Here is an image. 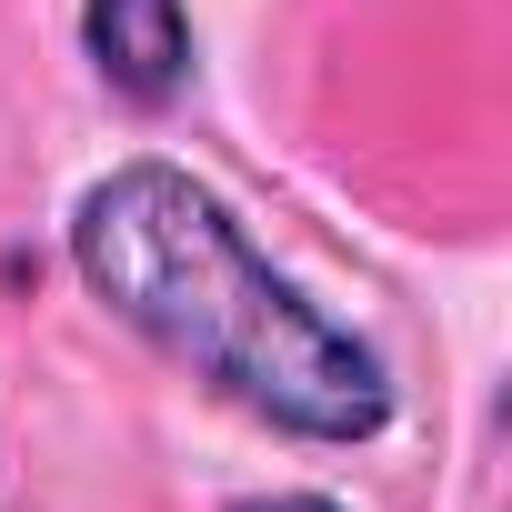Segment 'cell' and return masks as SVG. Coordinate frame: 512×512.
Wrapping results in <instances>:
<instances>
[{"label":"cell","instance_id":"cell-1","mask_svg":"<svg viewBox=\"0 0 512 512\" xmlns=\"http://www.w3.org/2000/svg\"><path fill=\"white\" fill-rule=\"evenodd\" d=\"M71 272L111 322H131L161 362H181L201 392L282 442L352 452L392 422V362L352 322H332L201 171L161 151L81 181Z\"/></svg>","mask_w":512,"mask_h":512},{"label":"cell","instance_id":"cell-2","mask_svg":"<svg viewBox=\"0 0 512 512\" xmlns=\"http://www.w3.org/2000/svg\"><path fill=\"white\" fill-rule=\"evenodd\" d=\"M81 51L111 101L171 111L191 81V0H81Z\"/></svg>","mask_w":512,"mask_h":512},{"label":"cell","instance_id":"cell-3","mask_svg":"<svg viewBox=\"0 0 512 512\" xmlns=\"http://www.w3.org/2000/svg\"><path fill=\"white\" fill-rule=\"evenodd\" d=\"M231 512H342L332 492H262V502H231Z\"/></svg>","mask_w":512,"mask_h":512}]
</instances>
